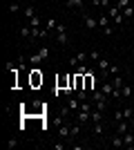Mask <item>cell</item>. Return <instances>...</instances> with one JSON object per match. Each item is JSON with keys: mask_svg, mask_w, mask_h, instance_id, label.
<instances>
[{"mask_svg": "<svg viewBox=\"0 0 134 150\" xmlns=\"http://www.w3.org/2000/svg\"><path fill=\"white\" fill-rule=\"evenodd\" d=\"M67 9H83V0H67Z\"/></svg>", "mask_w": 134, "mask_h": 150, "instance_id": "cell-12", "label": "cell"}, {"mask_svg": "<svg viewBox=\"0 0 134 150\" xmlns=\"http://www.w3.org/2000/svg\"><path fill=\"white\" fill-rule=\"evenodd\" d=\"M76 121H78V123H87V121H92V117H89V112L76 110Z\"/></svg>", "mask_w": 134, "mask_h": 150, "instance_id": "cell-7", "label": "cell"}, {"mask_svg": "<svg viewBox=\"0 0 134 150\" xmlns=\"http://www.w3.org/2000/svg\"><path fill=\"white\" fill-rule=\"evenodd\" d=\"M112 90H114V85H112V83H103V85H101V92L107 94V96H112Z\"/></svg>", "mask_w": 134, "mask_h": 150, "instance_id": "cell-16", "label": "cell"}, {"mask_svg": "<svg viewBox=\"0 0 134 150\" xmlns=\"http://www.w3.org/2000/svg\"><path fill=\"white\" fill-rule=\"evenodd\" d=\"M96 65H98V69H101V74H103V76H107V69H109V61H107V58L101 56Z\"/></svg>", "mask_w": 134, "mask_h": 150, "instance_id": "cell-5", "label": "cell"}, {"mask_svg": "<svg viewBox=\"0 0 134 150\" xmlns=\"http://www.w3.org/2000/svg\"><path fill=\"white\" fill-rule=\"evenodd\" d=\"M92 132H94L96 137H101L103 132H105V128H103V121H98V123H94V125H92Z\"/></svg>", "mask_w": 134, "mask_h": 150, "instance_id": "cell-14", "label": "cell"}, {"mask_svg": "<svg viewBox=\"0 0 134 150\" xmlns=\"http://www.w3.org/2000/svg\"><path fill=\"white\" fill-rule=\"evenodd\" d=\"M128 128H130V123H128L125 119L116 123V132H119V134H125V132H128Z\"/></svg>", "mask_w": 134, "mask_h": 150, "instance_id": "cell-11", "label": "cell"}, {"mask_svg": "<svg viewBox=\"0 0 134 150\" xmlns=\"http://www.w3.org/2000/svg\"><path fill=\"white\" fill-rule=\"evenodd\" d=\"M89 69H87V65L85 63H81V65H76V74H87Z\"/></svg>", "mask_w": 134, "mask_h": 150, "instance_id": "cell-24", "label": "cell"}, {"mask_svg": "<svg viewBox=\"0 0 134 150\" xmlns=\"http://www.w3.org/2000/svg\"><path fill=\"white\" fill-rule=\"evenodd\" d=\"M96 85H98V79L94 76V72H87L85 74V90L92 92V90H96Z\"/></svg>", "mask_w": 134, "mask_h": 150, "instance_id": "cell-1", "label": "cell"}, {"mask_svg": "<svg viewBox=\"0 0 134 150\" xmlns=\"http://www.w3.org/2000/svg\"><path fill=\"white\" fill-rule=\"evenodd\" d=\"M96 18H98V27H103V29L109 27V16H96Z\"/></svg>", "mask_w": 134, "mask_h": 150, "instance_id": "cell-17", "label": "cell"}, {"mask_svg": "<svg viewBox=\"0 0 134 150\" xmlns=\"http://www.w3.org/2000/svg\"><path fill=\"white\" fill-rule=\"evenodd\" d=\"M22 16H25L27 20H29V18H34V16H36V7H34V5L25 7V9H22Z\"/></svg>", "mask_w": 134, "mask_h": 150, "instance_id": "cell-10", "label": "cell"}, {"mask_svg": "<svg viewBox=\"0 0 134 150\" xmlns=\"http://www.w3.org/2000/svg\"><path fill=\"white\" fill-rule=\"evenodd\" d=\"M9 11H11V13H18V11H20V2H16V0H13L11 5H9Z\"/></svg>", "mask_w": 134, "mask_h": 150, "instance_id": "cell-26", "label": "cell"}, {"mask_svg": "<svg viewBox=\"0 0 134 150\" xmlns=\"http://www.w3.org/2000/svg\"><path fill=\"white\" fill-rule=\"evenodd\" d=\"M103 114L101 110H96V108H92V112H89V117H92V123H98V121H103Z\"/></svg>", "mask_w": 134, "mask_h": 150, "instance_id": "cell-8", "label": "cell"}, {"mask_svg": "<svg viewBox=\"0 0 134 150\" xmlns=\"http://www.w3.org/2000/svg\"><path fill=\"white\" fill-rule=\"evenodd\" d=\"M112 85H114L116 90H121L123 85H125V83H123V79H121V76H114V81H112Z\"/></svg>", "mask_w": 134, "mask_h": 150, "instance_id": "cell-21", "label": "cell"}, {"mask_svg": "<svg viewBox=\"0 0 134 150\" xmlns=\"http://www.w3.org/2000/svg\"><path fill=\"white\" fill-rule=\"evenodd\" d=\"M123 117H125V119H132V117H134V112H132V108H125V110H123Z\"/></svg>", "mask_w": 134, "mask_h": 150, "instance_id": "cell-29", "label": "cell"}, {"mask_svg": "<svg viewBox=\"0 0 134 150\" xmlns=\"http://www.w3.org/2000/svg\"><path fill=\"white\" fill-rule=\"evenodd\" d=\"M49 56V47H40L36 54H34L32 58H29V63H38V61H45V58Z\"/></svg>", "mask_w": 134, "mask_h": 150, "instance_id": "cell-2", "label": "cell"}, {"mask_svg": "<svg viewBox=\"0 0 134 150\" xmlns=\"http://www.w3.org/2000/svg\"><path fill=\"white\" fill-rule=\"evenodd\" d=\"M119 72H121V67H119V65H109V69H107V76H109V74H112V76H116Z\"/></svg>", "mask_w": 134, "mask_h": 150, "instance_id": "cell-25", "label": "cell"}, {"mask_svg": "<svg viewBox=\"0 0 134 150\" xmlns=\"http://www.w3.org/2000/svg\"><path fill=\"white\" fill-rule=\"evenodd\" d=\"M63 31H67V27H65V23H58L56 25V34H63Z\"/></svg>", "mask_w": 134, "mask_h": 150, "instance_id": "cell-32", "label": "cell"}, {"mask_svg": "<svg viewBox=\"0 0 134 150\" xmlns=\"http://www.w3.org/2000/svg\"><path fill=\"white\" fill-rule=\"evenodd\" d=\"M130 125H132V128H134V117H132V119H130Z\"/></svg>", "mask_w": 134, "mask_h": 150, "instance_id": "cell-34", "label": "cell"}, {"mask_svg": "<svg viewBox=\"0 0 134 150\" xmlns=\"http://www.w3.org/2000/svg\"><path fill=\"white\" fill-rule=\"evenodd\" d=\"M56 40H58V45H63V47H65V45H67V31L58 34V36H56Z\"/></svg>", "mask_w": 134, "mask_h": 150, "instance_id": "cell-20", "label": "cell"}, {"mask_svg": "<svg viewBox=\"0 0 134 150\" xmlns=\"http://www.w3.org/2000/svg\"><path fill=\"white\" fill-rule=\"evenodd\" d=\"M123 144H125V146H128V148H134V134H132V132H125V134H123Z\"/></svg>", "mask_w": 134, "mask_h": 150, "instance_id": "cell-9", "label": "cell"}, {"mask_svg": "<svg viewBox=\"0 0 134 150\" xmlns=\"http://www.w3.org/2000/svg\"><path fill=\"white\" fill-rule=\"evenodd\" d=\"M123 16H125V18H134V7L132 5L125 7V9H123Z\"/></svg>", "mask_w": 134, "mask_h": 150, "instance_id": "cell-22", "label": "cell"}, {"mask_svg": "<svg viewBox=\"0 0 134 150\" xmlns=\"http://www.w3.org/2000/svg\"><path fill=\"white\" fill-rule=\"evenodd\" d=\"M40 20H43V18H40L38 13H36L34 18H29V23H27V25H29V27H40Z\"/></svg>", "mask_w": 134, "mask_h": 150, "instance_id": "cell-19", "label": "cell"}, {"mask_svg": "<svg viewBox=\"0 0 134 150\" xmlns=\"http://www.w3.org/2000/svg\"><path fill=\"white\" fill-rule=\"evenodd\" d=\"M116 7H119V9H125V7H130V0H116Z\"/></svg>", "mask_w": 134, "mask_h": 150, "instance_id": "cell-28", "label": "cell"}, {"mask_svg": "<svg viewBox=\"0 0 134 150\" xmlns=\"http://www.w3.org/2000/svg\"><path fill=\"white\" fill-rule=\"evenodd\" d=\"M107 13H109V18H116V16H121L123 11H121L116 5H109V7H107Z\"/></svg>", "mask_w": 134, "mask_h": 150, "instance_id": "cell-13", "label": "cell"}, {"mask_svg": "<svg viewBox=\"0 0 134 150\" xmlns=\"http://www.w3.org/2000/svg\"><path fill=\"white\" fill-rule=\"evenodd\" d=\"M132 103H134V96H132Z\"/></svg>", "mask_w": 134, "mask_h": 150, "instance_id": "cell-35", "label": "cell"}, {"mask_svg": "<svg viewBox=\"0 0 134 150\" xmlns=\"http://www.w3.org/2000/svg\"><path fill=\"white\" fill-rule=\"evenodd\" d=\"M114 119H116V123L125 119V117H123V110H116V112H114Z\"/></svg>", "mask_w": 134, "mask_h": 150, "instance_id": "cell-31", "label": "cell"}, {"mask_svg": "<svg viewBox=\"0 0 134 150\" xmlns=\"http://www.w3.org/2000/svg\"><path fill=\"white\" fill-rule=\"evenodd\" d=\"M56 25H58V23L54 18H47V20H45V27H47V29H56Z\"/></svg>", "mask_w": 134, "mask_h": 150, "instance_id": "cell-23", "label": "cell"}, {"mask_svg": "<svg viewBox=\"0 0 134 150\" xmlns=\"http://www.w3.org/2000/svg\"><path fill=\"white\" fill-rule=\"evenodd\" d=\"M89 58H92L94 63H98V58H101V52H92V54H89Z\"/></svg>", "mask_w": 134, "mask_h": 150, "instance_id": "cell-33", "label": "cell"}, {"mask_svg": "<svg viewBox=\"0 0 134 150\" xmlns=\"http://www.w3.org/2000/svg\"><path fill=\"white\" fill-rule=\"evenodd\" d=\"M16 146H18V139H9V141H7V148L9 150H13Z\"/></svg>", "mask_w": 134, "mask_h": 150, "instance_id": "cell-30", "label": "cell"}, {"mask_svg": "<svg viewBox=\"0 0 134 150\" xmlns=\"http://www.w3.org/2000/svg\"><path fill=\"white\" fill-rule=\"evenodd\" d=\"M58 134H60V139H72V125L60 123L58 125Z\"/></svg>", "mask_w": 134, "mask_h": 150, "instance_id": "cell-4", "label": "cell"}, {"mask_svg": "<svg viewBox=\"0 0 134 150\" xmlns=\"http://www.w3.org/2000/svg\"><path fill=\"white\" fill-rule=\"evenodd\" d=\"M121 96L123 99H132V88H130V85H123L121 88Z\"/></svg>", "mask_w": 134, "mask_h": 150, "instance_id": "cell-18", "label": "cell"}, {"mask_svg": "<svg viewBox=\"0 0 134 150\" xmlns=\"http://www.w3.org/2000/svg\"><path fill=\"white\" fill-rule=\"evenodd\" d=\"M69 112H72V108H69V105L60 108V117H63V119H67V117H69Z\"/></svg>", "mask_w": 134, "mask_h": 150, "instance_id": "cell-27", "label": "cell"}, {"mask_svg": "<svg viewBox=\"0 0 134 150\" xmlns=\"http://www.w3.org/2000/svg\"><path fill=\"white\" fill-rule=\"evenodd\" d=\"M112 146H114V148H121V146H125V144H123V134H119V132H116L114 137H112Z\"/></svg>", "mask_w": 134, "mask_h": 150, "instance_id": "cell-15", "label": "cell"}, {"mask_svg": "<svg viewBox=\"0 0 134 150\" xmlns=\"http://www.w3.org/2000/svg\"><path fill=\"white\" fill-rule=\"evenodd\" d=\"M40 83H43V74H40V69H32V85H34V88H38Z\"/></svg>", "mask_w": 134, "mask_h": 150, "instance_id": "cell-6", "label": "cell"}, {"mask_svg": "<svg viewBox=\"0 0 134 150\" xmlns=\"http://www.w3.org/2000/svg\"><path fill=\"white\" fill-rule=\"evenodd\" d=\"M83 25H85V29H96V27H98V18H94V16H87V13H85L83 16Z\"/></svg>", "mask_w": 134, "mask_h": 150, "instance_id": "cell-3", "label": "cell"}]
</instances>
